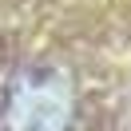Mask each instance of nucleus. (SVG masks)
<instances>
[{"label":"nucleus","instance_id":"1","mask_svg":"<svg viewBox=\"0 0 131 131\" xmlns=\"http://www.w3.org/2000/svg\"><path fill=\"white\" fill-rule=\"evenodd\" d=\"M8 131H75V95L56 72H28L4 103Z\"/></svg>","mask_w":131,"mask_h":131}]
</instances>
